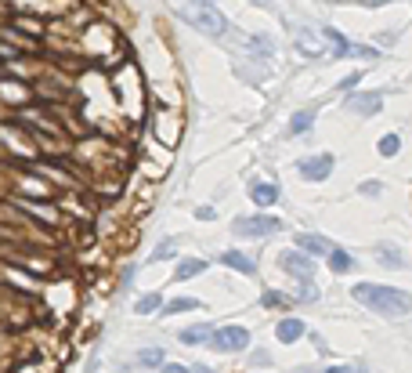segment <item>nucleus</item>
<instances>
[{
	"label": "nucleus",
	"instance_id": "f03ea898",
	"mask_svg": "<svg viewBox=\"0 0 412 373\" xmlns=\"http://www.w3.org/2000/svg\"><path fill=\"white\" fill-rule=\"evenodd\" d=\"M232 232L239 239H268V236L282 232V221L275 214H243L232 221Z\"/></svg>",
	"mask_w": 412,
	"mask_h": 373
},
{
	"label": "nucleus",
	"instance_id": "9b49d317",
	"mask_svg": "<svg viewBox=\"0 0 412 373\" xmlns=\"http://www.w3.org/2000/svg\"><path fill=\"white\" fill-rule=\"evenodd\" d=\"M250 199H253V206H275L282 199V185L278 181H253Z\"/></svg>",
	"mask_w": 412,
	"mask_h": 373
},
{
	"label": "nucleus",
	"instance_id": "473e14b6",
	"mask_svg": "<svg viewBox=\"0 0 412 373\" xmlns=\"http://www.w3.org/2000/svg\"><path fill=\"white\" fill-rule=\"evenodd\" d=\"M192 373H213V370H210V366H203V363H195V366H192Z\"/></svg>",
	"mask_w": 412,
	"mask_h": 373
},
{
	"label": "nucleus",
	"instance_id": "0eeeda50",
	"mask_svg": "<svg viewBox=\"0 0 412 373\" xmlns=\"http://www.w3.org/2000/svg\"><path fill=\"white\" fill-rule=\"evenodd\" d=\"M188 22H192L195 29H203L206 36H225V29H228V18L221 15V8H217V4H203V8H195Z\"/></svg>",
	"mask_w": 412,
	"mask_h": 373
},
{
	"label": "nucleus",
	"instance_id": "f3484780",
	"mask_svg": "<svg viewBox=\"0 0 412 373\" xmlns=\"http://www.w3.org/2000/svg\"><path fill=\"white\" fill-rule=\"evenodd\" d=\"M325 265H329V268H333L336 276H351V272H355V258L347 254L343 246H336V251H333L329 258H325Z\"/></svg>",
	"mask_w": 412,
	"mask_h": 373
},
{
	"label": "nucleus",
	"instance_id": "7ed1b4c3",
	"mask_svg": "<svg viewBox=\"0 0 412 373\" xmlns=\"http://www.w3.org/2000/svg\"><path fill=\"white\" fill-rule=\"evenodd\" d=\"M322 40H325V51L333 58H347V55H358V58H376L380 48H369V44H355V40H347L336 26H318Z\"/></svg>",
	"mask_w": 412,
	"mask_h": 373
},
{
	"label": "nucleus",
	"instance_id": "f257e3e1",
	"mask_svg": "<svg viewBox=\"0 0 412 373\" xmlns=\"http://www.w3.org/2000/svg\"><path fill=\"white\" fill-rule=\"evenodd\" d=\"M351 297L369 308V312H376L383 319H405L412 312V294L402 286H383V283H355L351 286Z\"/></svg>",
	"mask_w": 412,
	"mask_h": 373
},
{
	"label": "nucleus",
	"instance_id": "2f4dec72",
	"mask_svg": "<svg viewBox=\"0 0 412 373\" xmlns=\"http://www.w3.org/2000/svg\"><path fill=\"white\" fill-rule=\"evenodd\" d=\"M159 373H192V366H181V363H166Z\"/></svg>",
	"mask_w": 412,
	"mask_h": 373
},
{
	"label": "nucleus",
	"instance_id": "f704fd0d",
	"mask_svg": "<svg viewBox=\"0 0 412 373\" xmlns=\"http://www.w3.org/2000/svg\"><path fill=\"white\" fill-rule=\"evenodd\" d=\"M253 4H260V8H268V4H275V0H253Z\"/></svg>",
	"mask_w": 412,
	"mask_h": 373
},
{
	"label": "nucleus",
	"instance_id": "c9c22d12",
	"mask_svg": "<svg viewBox=\"0 0 412 373\" xmlns=\"http://www.w3.org/2000/svg\"><path fill=\"white\" fill-rule=\"evenodd\" d=\"M293 373H315L311 366H300V370H293Z\"/></svg>",
	"mask_w": 412,
	"mask_h": 373
},
{
	"label": "nucleus",
	"instance_id": "2eb2a0df",
	"mask_svg": "<svg viewBox=\"0 0 412 373\" xmlns=\"http://www.w3.org/2000/svg\"><path fill=\"white\" fill-rule=\"evenodd\" d=\"M206 261L203 258H181L178 261V268H173V283H188V279H199L203 272H206Z\"/></svg>",
	"mask_w": 412,
	"mask_h": 373
},
{
	"label": "nucleus",
	"instance_id": "c85d7f7f",
	"mask_svg": "<svg viewBox=\"0 0 412 373\" xmlns=\"http://www.w3.org/2000/svg\"><path fill=\"white\" fill-rule=\"evenodd\" d=\"M195 221H217V206H210V203L195 206Z\"/></svg>",
	"mask_w": 412,
	"mask_h": 373
},
{
	"label": "nucleus",
	"instance_id": "393cba45",
	"mask_svg": "<svg viewBox=\"0 0 412 373\" xmlns=\"http://www.w3.org/2000/svg\"><path fill=\"white\" fill-rule=\"evenodd\" d=\"M173 254H178V243H173V239H166V243H159L156 251H152V261H170Z\"/></svg>",
	"mask_w": 412,
	"mask_h": 373
},
{
	"label": "nucleus",
	"instance_id": "7c9ffc66",
	"mask_svg": "<svg viewBox=\"0 0 412 373\" xmlns=\"http://www.w3.org/2000/svg\"><path fill=\"white\" fill-rule=\"evenodd\" d=\"M358 80H362V73H351V76H347L343 84H340V91H355V87H358Z\"/></svg>",
	"mask_w": 412,
	"mask_h": 373
},
{
	"label": "nucleus",
	"instance_id": "6ab92c4d",
	"mask_svg": "<svg viewBox=\"0 0 412 373\" xmlns=\"http://www.w3.org/2000/svg\"><path fill=\"white\" fill-rule=\"evenodd\" d=\"M163 294H141L138 301H134V316H156V312H163Z\"/></svg>",
	"mask_w": 412,
	"mask_h": 373
},
{
	"label": "nucleus",
	"instance_id": "bb28decb",
	"mask_svg": "<svg viewBox=\"0 0 412 373\" xmlns=\"http://www.w3.org/2000/svg\"><path fill=\"white\" fill-rule=\"evenodd\" d=\"M322 373H369L365 363H351V366H325Z\"/></svg>",
	"mask_w": 412,
	"mask_h": 373
},
{
	"label": "nucleus",
	"instance_id": "c756f323",
	"mask_svg": "<svg viewBox=\"0 0 412 373\" xmlns=\"http://www.w3.org/2000/svg\"><path fill=\"white\" fill-rule=\"evenodd\" d=\"M246 363H250V366H271V356H268L264 348H257V351H253V356H250Z\"/></svg>",
	"mask_w": 412,
	"mask_h": 373
},
{
	"label": "nucleus",
	"instance_id": "9d476101",
	"mask_svg": "<svg viewBox=\"0 0 412 373\" xmlns=\"http://www.w3.org/2000/svg\"><path fill=\"white\" fill-rule=\"evenodd\" d=\"M275 337H278L282 344H297V341L308 337V323L297 319V316H282V319L275 323Z\"/></svg>",
	"mask_w": 412,
	"mask_h": 373
},
{
	"label": "nucleus",
	"instance_id": "cd10ccee",
	"mask_svg": "<svg viewBox=\"0 0 412 373\" xmlns=\"http://www.w3.org/2000/svg\"><path fill=\"white\" fill-rule=\"evenodd\" d=\"M358 192H362V196H380V192H383V185H380L376 178H369V181L358 185Z\"/></svg>",
	"mask_w": 412,
	"mask_h": 373
},
{
	"label": "nucleus",
	"instance_id": "dca6fc26",
	"mask_svg": "<svg viewBox=\"0 0 412 373\" xmlns=\"http://www.w3.org/2000/svg\"><path fill=\"white\" fill-rule=\"evenodd\" d=\"M210 337H213V330H210V326H185V330H178V341H181L185 348L210 344Z\"/></svg>",
	"mask_w": 412,
	"mask_h": 373
},
{
	"label": "nucleus",
	"instance_id": "ddd939ff",
	"mask_svg": "<svg viewBox=\"0 0 412 373\" xmlns=\"http://www.w3.org/2000/svg\"><path fill=\"white\" fill-rule=\"evenodd\" d=\"M221 265L232 268V272H239V276H257V261L250 254H243V251H225Z\"/></svg>",
	"mask_w": 412,
	"mask_h": 373
},
{
	"label": "nucleus",
	"instance_id": "4be33fe9",
	"mask_svg": "<svg viewBox=\"0 0 412 373\" xmlns=\"http://www.w3.org/2000/svg\"><path fill=\"white\" fill-rule=\"evenodd\" d=\"M199 308V301L195 297H178V301H166L163 304V316H181V312H195Z\"/></svg>",
	"mask_w": 412,
	"mask_h": 373
},
{
	"label": "nucleus",
	"instance_id": "1a4fd4ad",
	"mask_svg": "<svg viewBox=\"0 0 412 373\" xmlns=\"http://www.w3.org/2000/svg\"><path fill=\"white\" fill-rule=\"evenodd\" d=\"M347 109L355 116H376L383 109V94L376 91H358V94H347Z\"/></svg>",
	"mask_w": 412,
	"mask_h": 373
},
{
	"label": "nucleus",
	"instance_id": "aec40b11",
	"mask_svg": "<svg viewBox=\"0 0 412 373\" xmlns=\"http://www.w3.org/2000/svg\"><path fill=\"white\" fill-rule=\"evenodd\" d=\"M376 261L380 265H387V268H405V254L398 251V246H376Z\"/></svg>",
	"mask_w": 412,
	"mask_h": 373
},
{
	"label": "nucleus",
	"instance_id": "20e7f679",
	"mask_svg": "<svg viewBox=\"0 0 412 373\" xmlns=\"http://www.w3.org/2000/svg\"><path fill=\"white\" fill-rule=\"evenodd\" d=\"M210 348L221 351V356H235V351H246L250 348V330L239 326V323H228V326H217L213 337H210Z\"/></svg>",
	"mask_w": 412,
	"mask_h": 373
},
{
	"label": "nucleus",
	"instance_id": "6e6552de",
	"mask_svg": "<svg viewBox=\"0 0 412 373\" xmlns=\"http://www.w3.org/2000/svg\"><path fill=\"white\" fill-rule=\"evenodd\" d=\"M297 251H304L308 258H329V254L336 251V243L325 239V236H318V232H300V236H297Z\"/></svg>",
	"mask_w": 412,
	"mask_h": 373
},
{
	"label": "nucleus",
	"instance_id": "a878e982",
	"mask_svg": "<svg viewBox=\"0 0 412 373\" xmlns=\"http://www.w3.org/2000/svg\"><path fill=\"white\" fill-rule=\"evenodd\" d=\"M246 48H253V51H264V55H268V51H275V44H271L268 36H250V40H246Z\"/></svg>",
	"mask_w": 412,
	"mask_h": 373
},
{
	"label": "nucleus",
	"instance_id": "412c9836",
	"mask_svg": "<svg viewBox=\"0 0 412 373\" xmlns=\"http://www.w3.org/2000/svg\"><path fill=\"white\" fill-rule=\"evenodd\" d=\"M322 301V294H318V286H315V279L311 283H297V294H293V304H318Z\"/></svg>",
	"mask_w": 412,
	"mask_h": 373
},
{
	"label": "nucleus",
	"instance_id": "b1692460",
	"mask_svg": "<svg viewBox=\"0 0 412 373\" xmlns=\"http://www.w3.org/2000/svg\"><path fill=\"white\" fill-rule=\"evenodd\" d=\"M290 301L293 297H286L282 290H264L260 294V308H290Z\"/></svg>",
	"mask_w": 412,
	"mask_h": 373
},
{
	"label": "nucleus",
	"instance_id": "39448f33",
	"mask_svg": "<svg viewBox=\"0 0 412 373\" xmlns=\"http://www.w3.org/2000/svg\"><path fill=\"white\" fill-rule=\"evenodd\" d=\"M278 268L286 272L290 279H297V283H311L315 279V258H308L304 251H282L278 254Z\"/></svg>",
	"mask_w": 412,
	"mask_h": 373
},
{
	"label": "nucleus",
	"instance_id": "72a5a7b5",
	"mask_svg": "<svg viewBox=\"0 0 412 373\" xmlns=\"http://www.w3.org/2000/svg\"><path fill=\"white\" fill-rule=\"evenodd\" d=\"M192 4H195V8H203V4H213V0H192Z\"/></svg>",
	"mask_w": 412,
	"mask_h": 373
},
{
	"label": "nucleus",
	"instance_id": "423d86ee",
	"mask_svg": "<svg viewBox=\"0 0 412 373\" xmlns=\"http://www.w3.org/2000/svg\"><path fill=\"white\" fill-rule=\"evenodd\" d=\"M333 167H336L333 153H311V156L297 160V174H300L304 181H325V178L333 174Z\"/></svg>",
	"mask_w": 412,
	"mask_h": 373
},
{
	"label": "nucleus",
	"instance_id": "a211bd4d",
	"mask_svg": "<svg viewBox=\"0 0 412 373\" xmlns=\"http://www.w3.org/2000/svg\"><path fill=\"white\" fill-rule=\"evenodd\" d=\"M311 127H315V109H297V113L290 116V134H293V138L308 134Z\"/></svg>",
	"mask_w": 412,
	"mask_h": 373
},
{
	"label": "nucleus",
	"instance_id": "5701e85b",
	"mask_svg": "<svg viewBox=\"0 0 412 373\" xmlns=\"http://www.w3.org/2000/svg\"><path fill=\"white\" fill-rule=\"evenodd\" d=\"M376 153H380L383 160L398 156V153H402V134H383V138H380V145H376Z\"/></svg>",
	"mask_w": 412,
	"mask_h": 373
},
{
	"label": "nucleus",
	"instance_id": "f8f14e48",
	"mask_svg": "<svg viewBox=\"0 0 412 373\" xmlns=\"http://www.w3.org/2000/svg\"><path fill=\"white\" fill-rule=\"evenodd\" d=\"M297 55H304V58H311V62H315V58L329 55V51H325V40H322V36L315 40L311 29H304V26H300V29H297Z\"/></svg>",
	"mask_w": 412,
	"mask_h": 373
},
{
	"label": "nucleus",
	"instance_id": "4468645a",
	"mask_svg": "<svg viewBox=\"0 0 412 373\" xmlns=\"http://www.w3.org/2000/svg\"><path fill=\"white\" fill-rule=\"evenodd\" d=\"M134 363H138L141 370H163V366H166V348H163V344H145L138 356H134Z\"/></svg>",
	"mask_w": 412,
	"mask_h": 373
}]
</instances>
